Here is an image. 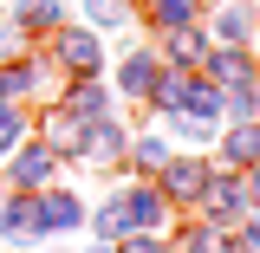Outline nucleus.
I'll return each instance as SVG.
<instances>
[{
    "mask_svg": "<svg viewBox=\"0 0 260 253\" xmlns=\"http://www.w3.org/2000/svg\"><path fill=\"white\" fill-rule=\"evenodd\" d=\"M52 104H59L65 117L91 124V117H104V111H117V91H111V78H65Z\"/></svg>",
    "mask_w": 260,
    "mask_h": 253,
    "instance_id": "obj_15",
    "label": "nucleus"
},
{
    "mask_svg": "<svg viewBox=\"0 0 260 253\" xmlns=\"http://www.w3.org/2000/svg\"><path fill=\"white\" fill-rule=\"evenodd\" d=\"M72 253H111V247H104V240H85V247H72Z\"/></svg>",
    "mask_w": 260,
    "mask_h": 253,
    "instance_id": "obj_30",
    "label": "nucleus"
},
{
    "mask_svg": "<svg viewBox=\"0 0 260 253\" xmlns=\"http://www.w3.org/2000/svg\"><path fill=\"white\" fill-rule=\"evenodd\" d=\"M169 247H176V253H241V247H234V227H215V221H202L195 208L169 221Z\"/></svg>",
    "mask_w": 260,
    "mask_h": 253,
    "instance_id": "obj_14",
    "label": "nucleus"
},
{
    "mask_svg": "<svg viewBox=\"0 0 260 253\" xmlns=\"http://www.w3.org/2000/svg\"><path fill=\"white\" fill-rule=\"evenodd\" d=\"M208 156L221 162V169H234V175L254 169V162H260V117H247V124H221V136H215Z\"/></svg>",
    "mask_w": 260,
    "mask_h": 253,
    "instance_id": "obj_18",
    "label": "nucleus"
},
{
    "mask_svg": "<svg viewBox=\"0 0 260 253\" xmlns=\"http://www.w3.org/2000/svg\"><path fill=\"white\" fill-rule=\"evenodd\" d=\"M32 136L59 156L65 175H78V169H85V124H78V117H65L52 97H46V104H32Z\"/></svg>",
    "mask_w": 260,
    "mask_h": 253,
    "instance_id": "obj_5",
    "label": "nucleus"
},
{
    "mask_svg": "<svg viewBox=\"0 0 260 253\" xmlns=\"http://www.w3.org/2000/svg\"><path fill=\"white\" fill-rule=\"evenodd\" d=\"M221 104H228V91L215 85V78H202V71H182V104H176V111H195V117L221 124Z\"/></svg>",
    "mask_w": 260,
    "mask_h": 253,
    "instance_id": "obj_23",
    "label": "nucleus"
},
{
    "mask_svg": "<svg viewBox=\"0 0 260 253\" xmlns=\"http://www.w3.org/2000/svg\"><path fill=\"white\" fill-rule=\"evenodd\" d=\"M195 214L215 221V227H241V221H247V189H241V175L215 162L208 182H202V195H195Z\"/></svg>",
    "mask_w": 260,
    "mask_h": 253,
    "instance_id": "obj_8",
    "label": "nucleus"
},
{
    "mask_svg": "<svg viewBox=\"0 0 260 253\" xmlns=\"http://www.w3.org/2000/svg\"><path fill=\"white\" fill-rule=\"evenodd\" d=\"M85 214H91V195L72 189V175L32 189V227L46 234V247H52V240H78V234H85Z\"/></svg>",
    "mask_w": 260,
    "mask_h": 253,
    "instance_id": "obj_2",
    "label": "nucleus"
},
{
    "mask_svg": "<svg viewBox=\"0 0 260 253\" xmlns=\"http://www.w3.org/2000/svg\"><path fill=\"white\" fill-rule=\"evenodd\" d=\"M111 253H176V247H169V234H124V240H111Z\"/></svg>",
    "mask_w": 260,
    "mask_h": 253,
    "instance_id": "obj_26",
    "label": "nucleus"
},
{
    "mask_svg": "<svg viewBox=\"0 0 260 253\" xmlns=\"http://www.w3.org/2000/svg\"><path fill=\"white\" fill-rule=\"evenodd\" d=\"M130 124H137V111H104L85 124V169L91 175H124V143H130Z\"/></svg>",
    "mask_w": 260,
    "mask_h": 253,
    "instance_id": "obj_4",
    "label": "nucleus"
},
{
    "mask_svg": "<svg viewBox=\"0 0 260 253\" xmlns=\"http://www.w3.org/2000/svg\"><path fill=\"white\" fill-rule=\"evenodd\" d=\"M26 46H32V39L13 26V13H0V59H13V52H26Z\"/></svg>",
    "mask_w": 260,
    "mask_h": 253,
    "instance_id": "obj_27",
    "label": "nucleus"
},
{
    "mask_svg": "<svg viewBox=\"0 0 260 253\" xmlns=\"http://www.w3.org/2000/svg\"><path fill=\"white\" fill-rule=\"evenodd\" d=\"M176 156V143L162 136V124H150V117H137L130 124V143H124V175H137V182H150L162 162Z\"/></svg>",
    "mask_w": 260,
    "mask_h": 253,
    "instance_id": "obj_13",
    "label": "nucleus"
},
{
    "mask_svg": "<svg viewBox=\"0 0 260 253\" xmlns=\"http://www.w3.org/2000/svg\"><path fill=\"white\" fill-rule=\"evenodd\" d=\"M0 253H7V247H0Z\"/></svg>",
    "mask_w": 260,
    "mask_h": 253,
    "instance_id": "obj_31",
    "label": "nucleus"
},
{
    "mask_svg": "<svg viewBox=\"0 0 260 253\" xmlns=\"http://www.w3.org/2000/svg\"><path fill=\"white\" fill-rule=\"evenodd\" d=\"M241 189H247V214H260V162L241 169Z\"/></svg>",
    "mask_w": 260,
    "mask_h": 253,
    "instance_id": "obj_29",
    "label": "nucleus"
},
{
    "mask_svg": "<svg viewBox=\"0 0 260 253\" xmlns=\"http://www.w3.org/2000/svg\"><path fill=\"white\" fill-rule=\"evenodd\" d=\"M46 59L59 65V78H104V71H111V39L72 13V20L46 39Z\"/></svg>",
    "mask_w": 260,
    "mask_h": 253,
    "instance_id": "obj_1",
    "label": "nucleus"
},
{
    "mask_svg": "<svg viewBox=\"0 0 260 253\" xmlns=\"http://www.w3.org/2000/svg\"><path fill=\"white\" fill-rule=\"evenodd\" d=\"M195 71L215 78L221 91H234V85H260V46H208Z\"/></svg>",
    "mask_w": 260,
    "mask_h": 253,
    "instance_id": "obj_12",
    "label": "nucleus"
},
{
    "mask_svg": "<svg viewBox=\"0 0 260 253\" xmlns=\"http://www.w3.org/2000/svg\"><path fill=\"white\" fill-rule=\"evenodd\" d=\"M26 136H32V104H7L0 97V156H13Z\"/></svg>",
    "mask_w": 260,
    "mask_h": 253,
    "instance_id": "obj_24",
    "label": "nucleus"
},
{
    "mask_svg": "<svg viewBox=\"0 0 260 253\" xmlns=\"http://www.w3.org/2000/svg\"><path fill=\"white\" fill-rule=\"evenodd\" d=\"M59 175H65L59 156H52L39 136H26L13 156H0V182H13V189H26V195H32V189H46V182H59Z\"/></svg>",
    "mask_w": 260,
    "mask_h": 253,
    "instance_id": "obj_10",
    "label": "nucleus"
},
{
    "mask_svg": "<svg viewBox=\"0 0 260 253\" xmlns=\"http://www.w3.org/2000/svg\"><path fill=\"white\" fill-rule=\"evenodd\" d=\"M0 247L7 253H39L46 247V234L32 227V195L13 189V182H0Z\"/></svg>",
    "mask_w": 260,
    "mask_h": 253,
    "instance_id": "obj_9",
    "label": "nucleus"
},
{
    "mask_svg": "<svg viewBox=\"0 0 260 253\" xmlns=\"http://www.w3.org/2000/svg\"><path fill=\"white\" fill-rule=\"evenodd\" d=\"M130 234V208H124V189H117V175H111V189L91 195V214H85V240H124Z\"/></svg>",
    "mask_w": 260,
    "mask_h": 253,
    "instance_id": "obj_17",
    "label": "nucleus"
},
{
    "mask_svg": "<svg viewBox=\"0 0 260 253\" xmlns=\"http://www.w3.org/2000/svg\"><path fill=\"white\" fill-rule=\"evenodd\" d=\"M117 189H124V208H130V234H169L176 221V208H169V195L156 182H137V175H117Z\"/></svg>",
    "mask_w": 260,
    "mask_h": 253,
    "instance_id": "obj_11",
    "label": "nucleus"
},
{
    "mask_svg": "<svg viewBox=\"0 0 260 253\" xmlns=\"http://www.w3.org/2000/svg\"><path fill=\"white\" fill-rule=\"evenodd\" d=\"M150 46H156V59L169 65V71H195L202 52H208V32L202 26H176V32H156Z\"/></svg>",
    "mask_w": 260,
    "mask_h": 253,
    "instance_id": "obj_20",
    "label": "nucleus"
},
{
    "mask_svg": "<svg viewBox=\"0 0 260 253\" xmlns=\"http://www.w3.org/2000/svg\"><path fill=\"white\" fill-rule=\"evenodd\" d=\"M208 169H215V156H208V150H176V156L162 162L150 182L169 195V208H176V214H189L195 195H202V182H208Z\"/></svg>",
    "mask_w": 260,
    "mask_h": 253,
    "instance_id": "obj_7",
    "label": "nucleus"
},
{
    "mask_svg": "<svg viewBox=\"0 0 260 253\" xmlns=\"http://www.w3.org/2000/svg\"><path fill=\"white\" fill-rule=\"evenodd\" d=\"M72 13H78L85 26H98L104 39H111V32H130V26H137V0H78Z\"/></svg>",
    "mask_w": 260,
    "mask_h": 253,
    "instance_id": "obj_22",
    "label": "nucleus"
},
{
    "mask_svg": "<svg viewBox=\"0 0 260 253\" xmlns=\"http://www.w3.org/2000/svg\"><path fill=\"white\" fill-rule=\"evenodd\" d=\"M7 13H13V26L26 32L32 46H46V39L72 20V0H7Z\"/></svg>",
    "mask_w": 260,
    "mask_h": 253,
    "instance_id": "obj_16",
    "label": "nucleus"
},
{
    "mask_svg": "<svg viewBox=\"0 0 260 253\" xmlns=\"http://www.w3.org/2000/svg\"><path fill=\"white\" fill-rule=\"evenodd\" d=\"M150 124H162V136L176 150H215V136H221V124H208L195 111H169V117H150Z\"/></svg>",
    "mask_w": 260,
    "mask_h": 253,
    "instance_id": "obj_21",
    "label": "nucleus"
},
{
    "mask_svg": "<svg viewBox=\"0 0 260 253\" xmlns=\"http://www.w3.org/2000/svg\"><path fill=\"white\" fill-rule=\"evenodd\" d=\"M247 117H260V85H234L221 104V124H247Z\"/></svg>",
    "mask_w": 260,
    "mask_h": 253,
    "instance_id": "obj_25",
    "label": "nucleus"
},
{
    "mask_svg": "<svg viewBox=\"0 0 260 253\" xmlns=\"http://www.w3.org/2000/svg\"><path fill=\"white\" fill-rule=\"evenodd\" d=\"M234 247H241V253H260V214H247V221L234 227Z\"/></svg>",
    "mask_w": 260,
    "mask_h": 253,
    "instance_id": "obj_28",
    "label": "nucleus"
},
{
    "mask_svg": "<svg viewBox=\"0 0 260 253\" xmlns=\"http://www.w3.org/2000/svg\"><path fill=\"white\" fill-rule=\"evenodd\" d=\"M162 71H169V65L156 59V46H150V39H130L124 52L111 59V71H104V78H111V91H117V104H124V111H143Z\"/></svg>",
    "mask_w": 260,
    "mask_h": 253,
    "instance_id": "obj_3",
    "label": "nucleus"
},
{
    "mask_svg": "<svg viewBox=\"0 0 260 253\" xmlns=\"http://www.w3.org/2000/svg\"><path fill=\"white\" fill-rule=\"evenodd\" d=\"M137 26L150 32H176V26H202V0H137Z\"/></svg>",
    "mask_w": 260,
    "mask_h": 253,
    "instance_id": "obj_19",
    "label": "nucleus"
},
{
    "mask_svg": "<svg viewBox=\"0 0 260 253\" xmlns=\"http://www.w3.org/2000/svg\"><path fill=\"white\" fill-rule=\"evenodd\" d=\"M208 46H260V0H202Z\"/></svg>",
    "mask_w": 260,
    "mask_h": 253,
    "instance_id": "obj_6",
    "label": "nucleus"
}]
</instances>
